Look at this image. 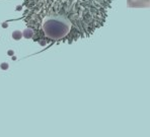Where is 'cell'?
<instances>
[{"mask_svg":"<svg viewBox=\"0 0 150 137\" xmlns=\"http://www.w3.org/2000/svg\"><path fill=\"white\" fill-rule=\"evenodd\" d=\"M25 19L41 46L71 44L104 27L112 0H25Z\"/></svg>","mask_w":150,"mask_h":137,"instance_id":"cell-1","label":"cell"},{"mask_svg":"<svg viewBox=\"0 0 150 137\" xmlns=\"http://www.w3.org/2000/svg\"><path fill=\"white\" fill-rule=\"evenodd\" d=\"M22 36L25 37L26 39H31V38H33V31L31 30L30 27H27V28H26V30L23 31Z\"/></svg>","mask_w":150,"mask_h":137,"instance_id":"cell-2","label":"cell"},{"mask_svg":"<svg viewBox=\"0 0 150 137\" xmlns=\"http://www.w3.org/2000/svg\"><path fill=\"white\" fill-rule=\"evenodd\" d=\"M22 36V33L19 32V31H14L12 33V39H14V40H20Z\"/></svg>","mask_w":150,"mask_h":137,"instance_id":"cell-3","label":"cell"},{"mask_svg":"<svg viewBox=\"0 0 150 137\" xmlns=\"http://www.w3.org/2000/svg\"><path fill=\"white\" fill-rule=\"evenodd\" d=\"M0 68H1L2 70H7L8 68H9L8 63H6V62H3V63H1V64H0Z\"/></svg>","mask_w":150,"mask_h":137,"instance_id":"cell-4","label":"cell"},{"mask_svg":"<svg viewBox=\"0 0 150 137\" xmlns=\"http://www.w3.org/2000/svg\"><path fill=\"white\" fill-rule=\"evenodd\" d=\"M1 26H2V27H3V28H7V27H8V22L4 21V22H2Z\"/></svg>","mask_w":150,"mask_h":137,"instance_id":"cell-5","label":"cell"},{"mask_svg":"<svg viewBox=\"0 0 150 137\" xmlns=\"http://www.w3.org/2000/svg\"><path fill=\"white\" fill-rule=\"evenodd\" d=\"M7 54H8L9 56H13L14 55V51L13 50H8L7 51Z\"/></svg>","mask_w":150,"mask_h":137,"instance_id":"cell-6","label":"cell"},{"mask_svg":"<svg viewBox=\"0 0 150 137\" xmlns=\"http://www.w3.org/2000/svg\"><path fill=\"white\" fill-rule=\"evenodd\" d=\"M22 9V5H18V6H16V10H21Z\"/></svg>","mask_w":150,"mask_h":137,"instance_id":"cell-7","label":"cell"},{"mask_svg":"<svg viewBox=\"0 0 150 137\" xmlns=\"http://www.w3.org/2000/svg\"><path fill=\"white\" fill-rule=\"evenodd\" d=\"M12 60H16V57H15V56H14V55L12 56Z\"/></svg>","mask_w":150,"mask_h":137,"instance_id":"cell-8","label":"cell"}]
</instances>
